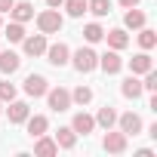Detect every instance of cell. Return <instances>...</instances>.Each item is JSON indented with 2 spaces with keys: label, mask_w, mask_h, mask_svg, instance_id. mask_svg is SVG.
Returning a JSON list of instances; mask_svg holds the SVG:
<instances>
[{
  "label": "cell",
  "mask_w": 157,
  "mask_h": 157,
  "mask_svg": "<svg viewBox=\"0 0 157 157\" xmlns=\"http://www.w3.org/2000/svg\"><path fill=\"white\" fill-rule=\"evenodd\" d=\"M77 71H80V74H90V71H96L99 68V52L93 49V46H80V49H77L71 59H68Z\"/></svg>",
  "instance_id": "obj_1"
},
{
  "label": "cell",
  "mask_w": 157,
  "mask_h": 157,
  "mask_svg": "<svg viewBox=\"0 0 157 157\" xmlns=\"http://www.w3.org/2000/svg\"><path fill=\"white\" fill-rule=\"evenodd\" d=\"M62 25H65V19H62V13L52 10V6L43 10V13L37 16V31H40V34H59Z\"/></svg>",
  "instance_id": "obj_2"
},
{
  "label": "cell",
  "mask_w": 157,
  "mask_h": 157,
  "mask_svg": "<svg viewBox=\"0 0 157 157\" xmlns=\"http://www.w3.org/2000/svg\"><path fill=\"white\" fill-rule=\"evenodd\" d=\"M126 145H129V136H126V132H120V129H108V132H105V139H102V148H105L108 154H123V151H126Z\"/></svg>",
  "instance_id": "obj_3"
},
{
  "label": "cell",
  "mask_w": 157,
  "mask_h": 157,
  "mask_svg": "<svg viewBox=\"0 0 157 157\" xmlns=\"http://www.w3.org/2000/svg\"><path fill=\"white\" fill-rule=\"evenodd\" d=\"M46 105L62 114V111L71 108V93H68L65 86H52V90H46Z\"/></svg>",
  "instance_id": "obj_4"
},
{
  "label": "cell",
  "mask_w": 157,
  "mask_h": 157,
  "mask_svg": "<svg viewBox=\"0 0 157 157\" xmlns=\"http://www.w3.org/2000/svg\"><path fill=\"white\" fill-rule=\"evenodd\" d=\"M43 56H46V62H49V65L62 68V65H68V59H71V49H68V43H62V40H59V43H52V46L46 43V52H43Z\"/></svg>",
  "instance_id": "obj_5"
},
{
  "label": "cell",
  "mask_w": 157,
  "mask_h": 157,
  "mask_svg": "<svg viewBox=\"0 0 157 157\" xmlns=\"http://www.w3.org/2000/svg\"><path fill=\"white\" fill-rule=\"evenodd\" d=\"M117 129H120V132H126V136H139V132H142V117H139V114H132V111L117 114Z\"/></svg>",
  "instance_id": "obj_6"
},
{
  "label": "cell",
  "mask_w": 157,
  "mask_h": 157,
  "mask_svg": "<svg viewBox=\"0 0 157 157\" xmlns=\"http://www.w3.org/2000/svg\"><path fill=\"white\" fill-rule=\"evenodd\" d=\"M46 90H49V83H46V77H43V74H28V77H25V93H28L31 99L46 96Z\"/></svg>",
  "instance_id": "obj_7"
},
{
  "label": "cell",
  "mask_w": 157,
  "mask_h": 157,
  "mask_svg": "<svg viewBox=\"0 0 157 157\" xmlns=\"http://www.w3.org/2000/svg\"><path fill=\"white\" fill-rule=\"evenodd\" d=\"M22 46H25V56L37 59V56H43V52H46V34H31V37L25 34Z\"/></svg>",
  "instance_id": "obj_8"
},
{
  "label": "cell",
  "mask_w": 157,
  "mask_h": 157,
  "mask_svg": "<svg viewBox=\"0 0 157 157\" xmlns=\"http://www.w3.org/2000/svg\"><path fill=\"white\" fill-rule=\"evenodd\" d=\"M71 129H74L77 136H90V132L96 129V117H93V114H86V111H77V114H74V120H71Z\"/></svg>",
  "instance_id": "obj_9"
},
{
  "label": "cell",
  "mask_w": 157,
  "mask_h": 157,
  "mask_svg": "<svg viewBox=\"0 0 157 157\" xmlns=\"http://www.w3.org/2000/svg\"><path fill=\"white\" fill-rule=\"evenodd\" d=\"M154 68V59L148 56V49H142V52H136L132 59H129V71L136 74V77H142V74H148Z\"/></svg>",
  "instance_id": "obj_10"
},
{
  "label": "cell",
  "mask_w": 157,
  "mask_h": 157,
  "mask_svg": "<svg viewBox=\"0 0 157 157\" xmlns=\"http://www.w3.org/2000/svg\"><path fill=\"white\" fill-rule=\"evenodd\" d=\"M19 65H22V56L19 52H13V49H0V74H16L19 71Z\"/></svg>",
  "instance_id": "obj_11"
},
{
  "label": "cell",
  "mask_w": 157,
  "mask_h": 157,
  "mask_svg": "<svg viewBox=\"0 0 157 157\" xmlns=\"http://www.w3.org/2000/svg\"><path fill=\"white\" fill-rule=\"evenodd\" d=\"M99 68H102L105 74H117V71L123 68V59H120V52H117V49H111V52L99 56Z\"/></svg>",
  "instance_id": "obj_12"
},
{
  "label": "cell",
  "mask_w": 157,
  "mask_h": 157,
  "mask_svg": "<svg viewBox=\"0 0 157 157\" xmlns=\"http://www.w3.org/2000/svg\"><path fill=\"white\" fill-rule=\"evenodd\" d=\"M28 114H31L28 102H19V99H13V102H10V108H6L10 123H25V120H28Z\"/></svg>",
  "instance_id": "obj_13"
},
{
  "label": "cell",
  "mask_w": 157,
  "mask_h": 157,
  "mask_svg": "<svg viewBox=\"0 0 157 157\" xmlns=\"http://www.w3.org/2000/svg\"><path fill=\"white\" fill-rule=\"evenodd\" d=\"M34 154H37V157H56V154H59L56 139H49L46 132H43V136H37V142H34Z\"/></svg>",
  "instance_id": "obj_14"
},
{
  "label": "cell",
  "mask_w": 157,
  "mask_h": 157,
  "mask_svg": "<svg viewBox=\"0 0 157 157\" xmlns=\"http://www.w3.org/2000/svg\"><path fill=\"white\" fill-rule=\"evenodd\" d=\"M10 16H13V22H31L34 19V6L28 3V0H16V3H13V10H10Z\"/></svg>",
  "instance_id": "obj_15"
},
{
  "label": "cell",
  "mask_w": 157,
  "mask_h": 157,
  "mask_svg": "<svg viewBox=\"0 0 157 157\" xmlns=\"http://www.w3.org/2000/svg\"><path fill=\"white\" fill-rule=\"evenodd\" d=\"M105 40H108V46H111V49H117V52L129 46V34H126L123 28H114V31H105Z\"/></svg>",
  "instance_id": "obj_16"
},
{
  "label": "cell",
  "mask_w": 157,
  "mask_h": 157,
  "mask_svg": "<svg viewBox=\"0 0 157 157\" xmlns=\"http://www.w3.org/2000/svg\"><path fill=\"white\" fill-rule=\"evenodd\" d=\"M120 93H123V99H139L145 90H142V80H139V77H136V74H129L126 80L120 83Z\"/></svg>",
  "instance_id": "obj_17"
},
{
  "label": "cell",
  "mask_w": 157,
  "mask_h": 157,
  "mask_svg": "<svg viewBox=\"0 0 157 157\" xmlns=\"http://www.w3.org/2000/svg\"><path fill=\"white\" fill-rule=\"evenodd\" d=\"M25 123H28V136H31V139H37V136H43V132L49 129V120H46L43 114H34V117L28 114V120H25Z\"/></svg>",
  "instance_id": "obj_18"
},
{
  "label": "cell",
  "mask_w": 157,
  "mask_h": 157,
  "mask_svg": "<svg viewBox=\"0 0 157 157\" xmlns=\"http://www.w3.org/2000/svg\"><path fill=\"white\" fill-rule=\"evenodd\" d=\"M145 22H148V19H145V13H142L139 6H129V10H126V16H123V25H126V28H132V31L145 28Z\"/></svg>",
  "instance_id": "obj_19"
},
{
  "label": "cell",
  "mask_w": 157,
  "mask_h": 157,
  "mask_svg": "<svg viewBox=\"0 0 157 157\" xmlns=\"http://www.w3.org/2000/svg\"><path fill=\"white\" fill-rule=\"evenodd\" d=\"M56 145L65 148V151H71V148L77 145V132H74L71 126H59V132H56Z\"/></svg>",
  "instance_id": "obj_20"
},
{
  "label": "cell",
  "mask_w": 157,
  "mask_h": 157,
  "mask_svg": "<svg viewBox=\"0 0 157 157\" xmlns=\"http://www.w3.org/2000/svg\"><path fill=\"white\" fill-rule=\"evenodd\" d=\"M114 123H117V111H114L111 105L99 108V114H96V126H102V129H111Z\"/></svg>",
  "instance_id": "obj_21"
},
{
  "label": "cell",
  "mask_w": 157,
  "mask_h": 157,
  "mask_svg": "<svg viewBox=\"0 0 157 157\" xmlns=\"http://www.w3.org/2000/svg\"><path fill=\"white\" fill-rule=\"evenodd\" d=\"M86 13H93V16L105 19V16L111 13V0H86Z\"/></svg>",
  "instance_id": "obj_22"
},
{
  "label": "cell",
  "mask_w": 157,
  "mask_h": 157,
  "mask_svg": "<svg viewBox=\"0 0 157 157\" xmlns=\"http://www.w3.org/2000/svg\"><path fill=\"white\" fill-rule=\"evenodd\" d=\"M90 102H93V90H90V86H83V83L71 93V105H80V108H83V105H90Z\"/></svg>",
  "instance_id": "obj_23"
},
{
  "label": "cell",
  "mask_w": 157,
  "mask_h": 157,
  "mask_svg": "<svg viewBox=\"0 0 157 157\" xmlns=\"http://www.w3.org/2000/svg\"><path fill=\"white\" fill-rule=\"evenodd\" d=\"M83 37H86V43H99V40H105V28L99 22H90L83 28Z\"/></svg>",
  "instance_id": "obj_24"
},
{
  "label": "cell",
  "mask_w": 157,
  "mask_h": 157,
  "mask_svg": "<svg viewBox=\"0 0 157 157\" xmlns=\"http://www.w3.org/2000/svg\"><path fill=\"white\" fill-rule=\"evenodd\" d=\"M62 6L68 10V16H71V19H80V16L86 13V0H65Z\"/></svg>",
  "instance_id": "obj_25"
},
{
  "label": "cell",
  "mask_w": 157,
  "mask_h": 157,
  "mask_svg": "<svg viewBox=\"0 0 157 157\" xmlns=\"http://www.w3.org/2000/svg\"><path fill=\"white\" fill-rule=\"evenodd\" d=\"M6 37H10V43H22L25 40V25L22 22H10L6 25Z\"/></svg>",
  "instance_id": "obj_26"
},
{
  "label": "cell",
  "mask_w": 157,
  "mask_h": 157,
  "mask_svg": "<svg viewBox=\"0 0 157 157\" xmlns=\"http://www.w3.org/2000/svg\"><path fill=\"white\" fill-rule=\"evenodd\" d=\"M139 46L142 49H154L157 46V34L151 28H139Z\"/></svg>",
  "instance_id": "obj_27"
},
{
  "label": "cell",
  "mask_w": 157,
  "mask_h": 157,
  "mask_svg": "<svg viewBox=\"0 0 157 157\" xmlns=\"http://www.w3.org/2000/svg\"><path fill=\"white\" fill-rule=\"evenodd\" d=\"M13 99H16V83L3 80L0 83V102H13Z\"/></svg>",
  "instance_id": "obj_28"
},
{
  "label": "cell",
  "mask_w": 157,
  "mask_h": 157,
  "mask_svg": "<svg viewBox=\"0 0 157 157\" xmlns=\"http://www.w3.org/2000/svg\"><path fill=\"white\" fill-rule=\"evenodd\" d=\"M142 77H145V80H142V90H145V93H154V90H157V71L151 68V71L142 74Z\"/></svg>",
  "instance_id": "obj_29"
},
{
  "label": "cell",
  "mask_w": 157,
  "mask_h": 157,
  "mask_svg": "<svg viewBox=\"0 0 157 157\" xmlns=\"http://www.w3.org/2000/svg\"><path fill=\"white\" fill-rule=\"evenodd\" d=\"M13 3H16V0H0V13H10Z\"/></svg>",
  "instance_id": "obj_30"
},
{
  "label": "cell",
  "mask_w": 157,
  "mask_h": 157,
  "mask_svg": "<svg viewBox=\"0 0 157 157\" xmlns=\"http://www.w3.org/2000/svg\"><path fill=\"white\" fill-rule=\"evenodd\" d=\"M139 3H142V0H120V6H123V10H129V6H139Z\"/></svg>",
  "instance_id": "obj_31"
},
{
  "label": "cell",
  "mask_w": 157,
  "mask_h": 157,
  "mask_svg": "<svg viewBox=\"0 0 157 157\" xmlns=\"http://www.w3.org/2000/svg\"><path fill=\"white\" fill-rule=\"evenodd\" d=\"M136 154H139V157H154V151H151V148H139Z\"/></svg>",
  "instance_id": "obj_32"
},
{
  "label": "cell",
  "mask_w": 157,
  "mask_h": 157,
  "mask_svg": "<svg viewBox=\"0 0 157 157\" xmlns=\"http://www.w3.org/2000/svg\"><path fill=\"white\" fill-rule=\"evenodd\" d=\"M62 3H65V0H46V6H52V10H59Z\"/></svg>",
  "instance_id": "obj_33"
},
{
  "label": "cell",
  "mask_w": 157,
  "mask_h": 157,
  "mask_svg": "<svg viewBox=\"0 0 157 157\" xmlns=\"http://www.w3.org/2000/svg\"><path fill=\"white\" fill-rule=\"evenodd\" d=\"M0 28H3V13H0Z\"/></svg>",
  "instance_id": "obj_34"
},
{
  "label": "cell",
  "mask_w": 157,
  "mask_h": 157,
  "mask_svg": "<svg viewBox=\"0 0 157 157\" xmlns=\"http://www.w3.org/2000/svg\"><path fill=\"white\" fill-rule=\"evenodd\" d=\"M0 114H3V102H0Z\"/></svg>",
  "instance_id": "obj_35"
}]
</instances>
